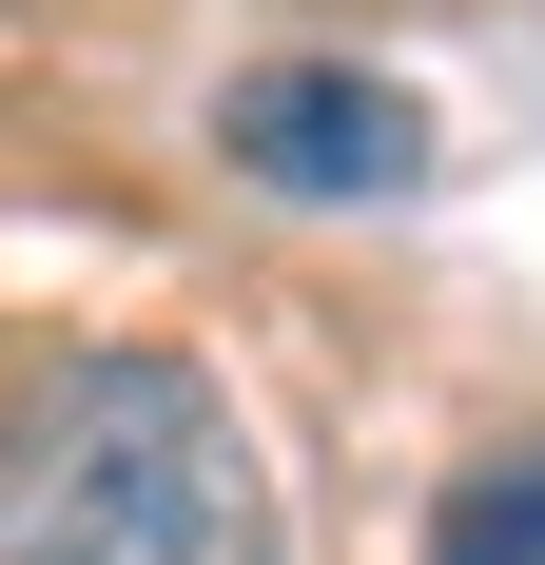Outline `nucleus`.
I'll list each match as a JSON object with an SVG mask.
<instances>
[{
	"instance_id": "obj_3",
	"label": "nucleus",
	"mask_w": 545,
	"mask_h": 565,
	"mask_svg": "<svg viewBox=\"0 0 545 565\" xmlns=\"http://www.w3.org/2000/svg\"><path fill=\"white\" fill-rule=\"evenodd\" d=\"M429 565H545V449L468 468V488L429 508Z\"/></svg>"
},
{
	"instance_id": "obj_2",
	"label": "nucleus",
	"mask_w": 545,
	"mask_h": 565,
	"mask_svg": "<svg viewBox=\"0 0 545 565\" xmlns=\"http://www.w3.org/2000/svg\"><path fill=\"white\" fill-rule=\"evenodd\" d=\"M215 157L254 195H409L429 175V117L389 98V78H351V58H272V78L215 98Z\"/></svg>"
},
{
	"instance_id": "obj_1",
	"label": "nucleus",
	"mask_w": 545,
	"mask_h": 565,
	"mask_svg": "<svg viewBox=\"0 0 545 565\" xmlns=\"http://www.w3.org/2000/svg\"><path fill=\"white\" fill-rule=\"evenodd\" d=\"M0 565H292V508L195 351H58L0 409Z\"/></svg>"
}]
</instances>
